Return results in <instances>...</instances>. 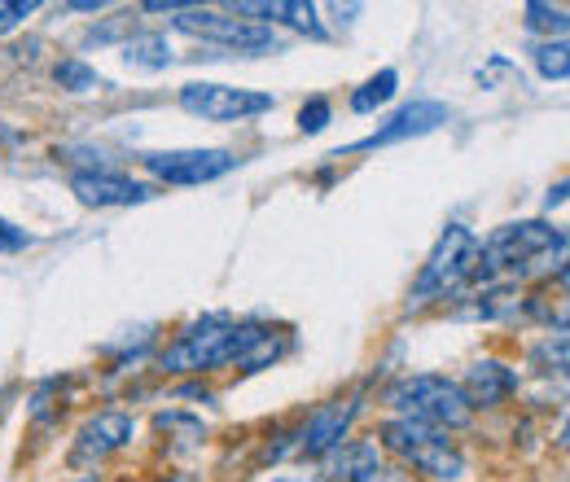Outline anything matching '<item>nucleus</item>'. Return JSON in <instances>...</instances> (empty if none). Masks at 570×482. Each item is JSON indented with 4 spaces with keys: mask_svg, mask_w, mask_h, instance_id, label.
Instances as JSON below:
<instances>
[{
    "mask_svg": "<svg viewBox=\"0 0 570 482\" xmlns=\"http://www.w3.org/2000/svg\"><path fill=\"white\" fill-rule=\"evenodd\" d=\"M282 351L285 338L264 329V325H250V321L237 325L228 316H203L189 329H180L176 343L163 346L158 368L171 373V377H180V373H215V368H228V364L255 373V368L273 364Z\"/></svg>",
    "mask_w": 570,
    "mask_h": 482,
    "instance_id": "f257e3e1",
    "label": "nucleus"
},
{
    "mask_svg": "<svg viewBox=\"0 0 570 482\" xmlns=\"http://www.w3.org/2000/svg\"><path fill=\"white\" fill-rule=\"evenodd\" d=\"M567 255V233L544 224V219H522V224H504L483 242L479 255V273L474 281H500V276H531L549 268V259Z\"/></svg>",
    "mask_w": 570,
    "mask_h": 482,
    "instance_id": "f03ea898",
    "label": "nucleus"
},
{
    "mask_svg": "<svg viewBox=\"0 0 570 482\" xmlns=\"http://www.w3.org/2000/svg\"><path fill=\"white\" fill-rule=\"evenodd\" d=\"M386 404L400 416L422 421V425L443 430V434L465 430V425L474 421V409H470L461 382L439 377V373H409V377H400V382L386 391Z\"/></svg>",
    "mask_w": 570,
    "mask_h": 482,
    "instance_id": "7ed1b4c3",
    "label": "nucleus"
},
{
    "mask_svg": "<svg viewBox=\"0 0 570 482\" xmlns=\"http://www.w3.org/2000/svg\"><path fill=\"white\" fill-rule=\"evenodd\" d=\"M479 255H483V237L474 228H465V224H448L439 233V242L430 246L417 281H413V307L448 298L461 285H470L474 273H479Z\"/></svg>",
    "mask_w": 570,
    "mask_h": 482,
    "instance_id": "20e7f679",
    "label": "nucleus"
},
{
    "mask_svg": "<svg viewBox=\"0 0 570 482\" xmlns=\"http://www.w3.org/2000/svg\"><path fill=\"white\" fill-rule=\"evenodd\" d=\"M377 434H382V447L386 452H395L400 461H409L426 479L452 482L465 474V456H461V447L443 430H430V425L409 421V416H391Z\"/></svg>",
    "mask_w": 570,
    "mask_h": 482,
    "instance_id": "39448f33",
    "label": "nucleus"
},
{
    "mask_svg": "<svg viewBox=\"0 0 570 482\" xmlns=\"http://www.w3.org/2000/svg\"><path fill=\"white\" fill-rule=\"evenodd\" d=\"M180 106L207 124H242L255 115H268L277 101L255 88H233V83H185Z\"/></svg>",
    "mask_w": 570,
    "mask_h": 482,
    "instance_id": "423d86ee",
    "label": "nucleus"
},
{
    "mask_svg": "<svg viewBox=\"0 0 570 482\" xmlns=\"http://www.w3.org/2000/svg\"><path fill=\"white\" fill-rule=\"evenodd\" d=\"M176 31L185 36H198V40H212V45H224L233 53H268L277 49L273 31L268 27H255V22H242V18H224V13H212V9H185L171 18Z\"/></svg>",
    "mask_w": 570,
    "mask_h": 482,
    "instance_id": "0eeeda50",
    "label": "nucleus"
},
{
    "mask_svg": "<svg viewBox=\"0 0 570 482\" xmlns=\"http://www.w3.org/2000/svg\"><path fill=\"white\" fill-rule=\"evenodd\" d=\"M141 167L163 185H207L237 167L228 149H154L145 154Z\"/></svg>",
    "mask_w": 570,
    "mask_h": 482,
    "instance_id": "6e6552de",
    "label": "nucleus"
},
{
    "mask_svg": "<svg viewBox=\"0 0 570 482\" xmlns=\"http://www.w3.org/2000/svg\"><path fill=\"white\" fill-rule=\"evenodd\" d=\"M71 194L83 207H141V203L158 198V185L132 180V176L110 171V167H92V171H75Z\"/></svg>",
    "mask_w": 570,
    "mask_h": 482,
    "instance_id": "1a4fd4ad",
    "label": "nucleus"
},
{
    "mask_svg": "<svg viewBox=\"0 0 570 482\" xmlns=\"http://www.w3.org/2000/svg\"><path fill=\"white\" fill-rule=\"evenodd\" d=\"M360 413V395H347V400H330V404H321L316 413L307 416V425L294 434L298 443V456H330L343 439H347V430H352V421Z\"/></svg>",
    "mask_w": 570,
    "mask_h": 482,
    "instance_id": "9d476101",
    "label": "nucleus"
},
{
    "mask_svg": "<svg viewBox=\"0 0 570 482\" xmlns=\"http://www.w3.org/2000/svg\"><path fill=\"white\" fill-rule=\"evenodd\" d=\"M132 434H137V421L128 413H119V409H110V413H97L92 421H83V430L75 434V465H97V461H106V456H115L119 447H128L132 443Z\"/></svg>",
    "mask_w": 570,
    "mask_h": 482,
    "instance_id": "9b49d317",
    "label": "nucleus"
},
{
    "mask_svg": "<svg viewBox=\"0 0 570 482\" xmlns=\"http://www.w3.org/2000/svg\"><path fill=\"white\" fill-rule=\"evenodd\" d=\"M448 106L443 101H413V106H404V110H395L373 137H364L356 149H377V145H395V140H409V137H426L434 128H443L448 124Z\"/></svg>",
    "mask_w": 570,
    "mask_h": 482,
    "instance_id": "f8f14e48",
    "label": "nucleus"
},
{
    "mask_svg": "<svg viewBox=\"0 0 570 482\" xmlns=\"http://www.w3.org/2000/svg\"><path fill=\"white\" fill-rule=\"evenodd\" d=\"M461 391H465V400H470L474 413H479V409H497V404H504V400L518 391V368H509V364H500V360H479V364L465 373Z\"/></svg>",
    "mask_w": 570,
    "mask_h": 482,
    "instance_id": "ddd939ff",
    "label": "nucleus"
},
{
    "mask_svg": "<svg viewBox=\"0 0 570 482\" xmlns=\"http://www.w3.org/2000/svg\"><path fill=\"white\" fill-rule=\"evenodd\" d=\"M233 13H242V22L255 18V27H264V22H285V27H294V31L325 36V27L316 22V4H303V0H242V4H233Z\"/></svg>",
    "mask_w": 570,
    "mask_h": 482,
    "instance_id": "4468645a",
    "label": "nucleus"
},
{
    "mask_svg": "<svg viewBox=\"0 0 570 482\" xmlns=\"http://www.w3.org/2000/svg\"><path fill=\"white\" fill-rule=\"evenodd\" d=\"M513 312H522V294L513 285H492L488 294H474V303L456 307V316H465V321H504Z\"/></svg>",
    "mask_w": 570,
    "mask_h": 482,
    "instance_id": "2eb2a0df",
    "label": "nucleus"
},
{
    "mask_svg": "<svg viewBox=\"0 0 570 482\" xmlns=\"http://www.w3.org/2000/svg\"><path fill=\"white\" fill-rule=\"evenodd\" d=\"M124 62L137 70H163V67H171V45H167V36H158V31H137V36L124 45Z\"/></svg>",
    "mask_w": 570,
    "mask_h": 482,
    "instance_id": "dca6fc26",
    "label": "nucleus"
},
{
    "mask_svg": "<svg viewBox=\"0 0 570 482\" xmlns=\"http://www.w3.org/2000/svg\"><path fill=\"white\" fill-rule=\"evenodd\" d=\"M395 88H400V75L391 67L377 70L373 79H364L356 92H352V110H356V115H373L377 106H386V101L395 97Z\"/></svg>",
    "mask_w": 570,
    "mask_h": 482,
    "instance_id": "f3484780",
    "label": "nucleus"
},
{
    "mask_svg": "<svg viewBox=\"0 0 570 482\" xmlns=\"http://www.w3.org/2000/svg\"><path fill=\"white\" fill-rule=\"evenodd\" d=\"M522 13H527V27H531V31L549 36V40H567L570 18H567V9H562V4L553 9V4H540V0H531Z\"/></svg>",
    "mask_w": 570,
    "mask_h": 482,
    "instance_id": "a211bd4d",
    "label": "nucleus"
},
{
    "mask_svg": "<svg viewBox=\"0 0 570 482\" xmlns=\"http://www.w3.org/2000/svg\"><path fill=\"white\" fill-rule=\"evenodd\" d=\"M535 70H540L544 79H567L570 75L567 40H544V45H535Z\"/></svg>",
    "mask_w": 570,
    "mask_h": 482,
    "instance_id": "6ab92c4d",
    "label": "nucleus"
},
{
    "mask_svg": "<svg viewBox=\"0 0 570 482\" xmlns=\"http://www.w3.org/2000/svg\"><path fill=\"white\" fill-rule=\"evenodd\" d=\"M53 79H58L67 92H88V88H101V83H106L97 70L88 67V62H79V58H67V62H58Z\"/></svg>",
    "mask_w": 570,
    "mask_h": 482,
    "instance_id": "aec40b11",
    "label": "nucleus"
},
{
    "mask_svg": "<svg viewBox=\"0 0 570 482\" xmlns=\"http://www.w3.org/2000/svg\"><path fill=\"white\" fill-rule=\"evenodd\" d=\"M330 119H334V106H330L325 97H312V101H303V110H298V132H303V137H316V132L330 128Z\"/></svg>",
    "mask_w": 570,
    "mask_h": 482,
    "instance_id": "412c9836",
    "label": "nucleus"
},
{
    "mask_svg": "<svg viewBox=\"0 0 570 482\" xmlns=\"http://www.w3.org/2000/svg\"><path fill=\"white\" fill-rule=\"evenodd\" d=\"M31 13H36V0H0V36H9Z\"/></svg>",
    "mask_w": 570,
    "mask_h": 482,
    "instance_id": "4be33fe9",
    "label": "nucleus"
},
{
    "mask_svg": "<svg viewBox=\"0 0 570 482\" xmlns=\"http://www.w3.org/2000/svg\"><path fill=\"white\" fill-rule=\"evenodd\" d=\"M27 246H31V233L18 228V224H9V219L0 215V250H4V255H18V250H27Z\"/></svg>",
    "mask_w": 570,
    "mask_h": 482,
    "instance_id": "5701e85b",
    "label": "nucleus"
},
{
    "mask_svg": "<svg viewBox=\"0 0 570 482\" xmlns=\"http://www.w3.org/2000/svg\"><path fill=\"white\" fill-rule=\"evenodd\" d=\"M128 27L137 31V22H132L128 13H119V18H110V22H101V27H92V31L83 36V40H88V45H92V40H97V45H106V40H115V36H119V31H128Z\"/></svg>",
    "mask_w": 570,
    "mask_h": 482,
    "instance_id": "b1692460",
    "label": "nucleus"
},
{
    "mask_svg": "<svg viewBox=\"0 0 570 482\" xmlns=\"http://www.w3.org/2000/svg\"><path fill=\"white\" fill-rule=\"evenodd\" d=\"M141 9L145 13H185V9H194V4H185V0H149Z\"/></svg>",
    "mask_w": 570,
    "mask_h": 482,
    "instance_id": "393cba45",
    "label": "nucleus"
},
{
    "mask_svg": "<svg viewBox=\"0 0 570 482\" xmlns=\"http://www.w3.org/2000/svg\"><path fill=\"white\" fill-rule=\"evenodd\" d=\"M562 203H567V180H562V185H558V189L549 194V203H544V207L553 210V207H562Z\"/></svg>",
    "mask_w": 570,
    "mask_h": 482,
    "instance_id": "a878e982",
    "label": "nucleus"
},
{
    "mask_svg": "<svg viewBox=\"0 0 570 482\" xmlns=\"http://www.w3.org/2000/svg\"><path fill=\"white\" fill-rule=\"evenodd\" d=\"M71 9H79V13H97V9H106L101 0H71Z\"/></svg>",
    "mask_w": 570,
    "mask_h": 482,
    "instance_id": "bb28decb",
    "label": "nucleus"
},
{
    "mask_svg": "<svg viewBox=\"0 0 570 482\" xmlns=\"http://www.w3.org/2000/svg\"><path fill=\"white\" fill-rule=\"evenodd\" d=\"M158 482H203L198 474H167V479H158Z\"/></svg>",
    "mask_w": 570,
    "mask_h": 482,
    "instance_id": "cd10ccee",
    "label": "nucleus"
},
{
    "mask_svg": "<svg viewBox=\"0 0 570 482\" xmlns=\"http://www.w3.org/2000/svg\"><path fill=\"white\" fill-rule=\"evenodd\" d=\"M277 482H298V479H277Z\"/></svg>",
    "mask_w": 570,
    "mask_h": 482,
    "instance_id": "c85d7f7f",
    "label": "nucleus"
},
{
    "mask_svg": "<svg viewBox=\"0 0 570 482\" xmlns=\"http://www.w3.org/2000/svg\"><path fill=\"white\" fill-rule=\"evenodd\" d=\"M83 482H92V479H83Z\"/></svg>",
    "mask_w": 570,
    "mask_h": 482,
    "instance_id": "c756f323",
    "label": "nucleus"
}]
</instances>
